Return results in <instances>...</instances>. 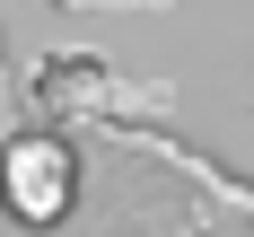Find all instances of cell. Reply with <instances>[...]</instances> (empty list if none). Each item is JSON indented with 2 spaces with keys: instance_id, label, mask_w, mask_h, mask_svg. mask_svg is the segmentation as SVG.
<instances>
[{
  "instance_id": "cell-1",
  "label": "cell",
  "mask_w": 254,
  "mask_h": 237,
  "mask_svg": "<svg viewBox=\"0 0 254 237\" xmlns=\"http://www.w3.org/2000/svg\"><path fill=\"white\" fill-rule=\"evenodd\" d=\"M26 97L44 123H114L131 105H167L176 88H131L105 53H44V71L26 79Z\"/></svg>"
},
{
  "instance_id": "cell-2",
  "label": "cell",
  "mask_w": 254,
  "mask_h": 237,
  "mask_svg": "<svg viewBox=\"0 0 254 237\" xmlns=\"http://www.w3.org/2000/svg\"><path fill=\"white\" fill-rule=\"evenodd\" d=\"M0 193L18 202V220H53V211L70 202V150L44 141V132H26L0 150Z\"/></svg>"
},
{
  "instance_id": "cell-3",
  "label": "cell",
  "mask_w": 254,
  "mask_h": 237,
  "mask_svg": "<svg viewBox=\"0 0 254 237\" xmlns=\"http://www.w3.org/2000/svg\"><path fill=\"white\" fill-rule=\"evenodd\" d=\"M62 9H167V0H62Z\"/></svg>"
}]
</instances>
